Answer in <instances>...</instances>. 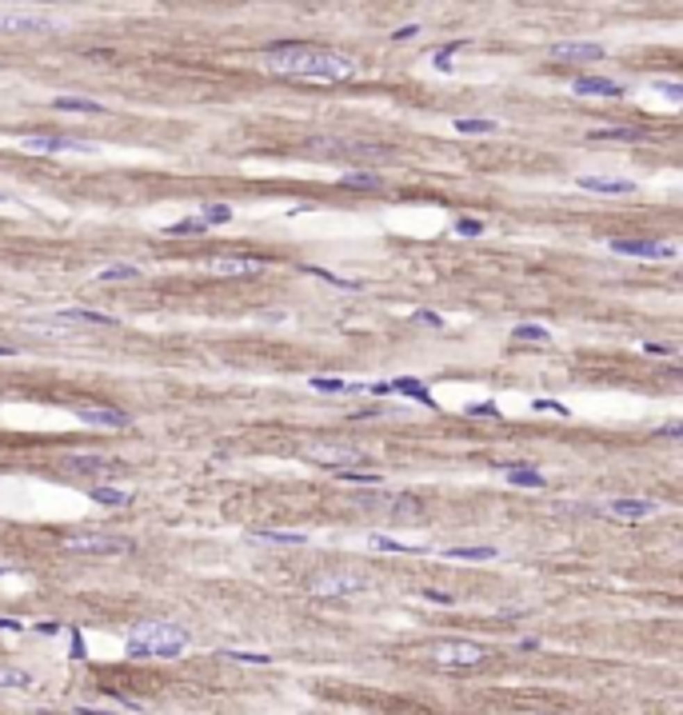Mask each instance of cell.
<instances>
[{"mask_svg":"<svg viewBox=\"0 0 683 715\" xmlns=\"http://www.w3.org/2000/svg\"><path fill=\"white\" fill-rule=\"evenodd\" d=\"M0 575H8V568H0Z\"/></svg>","mask_w":683,"mask_h":715,"instance_id":"f907efd6","label":"cell"},{"mask_svg":"<svg viewBox=\"0 0 683 715\" xmlns=\"http://www.w3.org/2000/svg\"><path fill=\"white\" fill-rule=\"evenodd\" d=\"M264 256H240V252H232V256H212L204 268L212 272V276H232V280H244V276H256V272H264Z\"/></svg>","mask_w":683,"mask_h":715,"instance_id":"9c48e42d","label":"cell"},{"mask_svg":"<svg viewBox=\"0 0 683 715\" xmlns=\"http://www.w3.org/2000/svg\"><path fill=\"white\" fill-rule=\"evenodd\" d=\"M572 92L575 96H600V100H620L623 84H616V80H607V76H575Z\"/></svg>","mask_w":683,"mask_h":715,"instance_id":"4fadbf2b","label":"cell"},{"mask_svg":"<svg viewBox=\"0 0 683 715\" xmlns=\"http://www.w3.org/2000/svg\"><path fill=\"white\" fill-rule=\"evenodd\" d=\"M200 232H208V224L200 220V216H192V220H176L164 228V236H200Z\"/></svg>","mask_w":683,"mask_h":715,"instance_id":"83f0119b","label":"cell"},{"mask_svg":"<svg viewBox=\"0 0 683 715\" xmlns=\"http://www.w3.org/2000/svg\"><path fill=\"white\" fill-rule=\"evenodd\" d=\"M607 248L632 260H675V244L668 240H607Z\"/></svg>","mask_w":683,"mask_h":715,"instance_id":"ba28073f","label":"cell"},{"mask_svg":"<svg viewBox=\"0 0 683 715\" xmlns=\"http://www.w3.org/2000/svg\"><path fill=\"white\" fill-rule=\"evenodd\" d=\"M456 132H463V136L495 132V120H488V116H456Z\"/></svg>","mask_w":683,"mask_h":715,"instance_id":"603a6c76","label":"cell"},{"mask_svg":"<svg viewBox=\"0 0 683 715\" xmlns=\"http://www.w3.org/2000/svg\"><path fill=\"white\" fill-rule=\"evenodd\" d=\"M424 659L444 671H472L492 659V648L476 643V639H436V643L424 648Z\"/></svg>","mask_w":683,"mask_h":715,"instance_id":"3957f363","label":"cell"},{"mask_svg":"<svg viewBox=\"0 0 683 715\" xmlns=\"http://www.w3.org/2000/svg\"><path fill=\"white\" fill-rule=\"evenodd\" d=\"M468 416H492V420H500V408L484 400V404H468Z\"/></svg>","mask_w":683,"mask_h":715,"instance_id":"ab89813d","label":"cell"},{"mask_svg":"<svg viewBox=\"0 0 683 715\" xmlns=\"http://www.w3.org/2000/svg\"><path fill=\"white\" fill-rule=\"evenodd\" d=\"M532 408H536V412H556V416H572V408H568V404H559V400H536Z\"/></svg>","mask_w":683,"mask_h":715,"instance_id":"8d00e7d4","label":"cell"},{"mask_svg":"<svg viewBox=\"0 0 683 715\" xmlns=\"http://www.w3.org/2000/svg\"><path fill=\"white\" fill-rule=\"evenodd\" d=\"M64 468H68V472H104L108 460H104V456H68Z\"/></svg>","mask_w":683,"mask_h":715,"instance_id":"484cf974","label":"cell"},{"mask_svg":"<svg viewBox=\"0 0 683 715\" xmlns=\"http://www.w3.org/2000/svg\"><path fill=\"white\" fill-rule=\"evenodd\" d=\"M604 511L611 516V520H648V516H655V511H659V504H655V500L627 495V500H611Z\"/></svg>","mask_w":683,"mask_h":715,"instance_id":"7c38bea8","label":"cell"},{"mask_svg":"<svg viewBox=\"0 0 683 715\" xmlns=\"http://www.w3.org/2000/svg\"><path fill=\"white\" fill-rule=\"evenodd\" d=\"M200 220H204L208 228H212V224H228V220H232V208H228V204H212V208H204V216H200Z\"/></svg>","mask_w":683,"mask_h":715,"instance_id":"836d02e7","label":"cell"},{"mask_svg":"<svg viewBox=\"0 0 683 715\" xmlns=\"http://www.w3.org/2000/svg\"><path fill=\"white\" fill-rule=\"evenodd\" d=\"M96 280H104V284H124V280H140V268L136 264H104V268L96 272Z\"/></svg>","mask_w":683,"mask_h":715,"instance_id":"d6986e66","label":"cell"},{"mask_svg":"<svg viewBox=\"0 0 683 715\" xmlns=\"http://www.w3.org/2000/svg\"><path fill=\"white\" fill-rule=\"evenodd\" d=\"M511 340H527V344H548V340H552V332H548L543 324H516Z\"/></svg>","mask_w":683,"mask_h":715,"instance_id":"d4e9b609","label":"cell"},{"mask_svg":"<svg viewBox=\"0 0 683 715\" xmlns=\"http://www.w3.org/2000/svg\"><path fill=\"white\" fill-rule=\"evenodd\" d=\"M604 56H607L604 44H595V40H556L552 44V60L591 64V60H604Z\"/></svg>","mask_w":683,"mask_h":715,"instance_id":"30bf717a","label":"cell"},{"mask_svg":"<svg viewBox=\"0 0 683 715\" xmlns=\"http://www.w3.org/2000/svg\"><path fill=\"white\" fill-rule=\"evenodd\" d=\"M72 659H76V664L88 659V643H84V632H80V627H72Z\"/></svg>","mask_w":683,"mask_h":715,"instance_id":"d590c367","label":"cell"},{"mask_svg":"<svg viewBox=\"0 0 683 715\" xmlns=\"http://www.w3.org/2000/svg\"><path fill=\"white\" fill-rule=\"evenodd\" d=\"M0 632H20V620H8V616H0Z\"/></svg>","mask_w":683,"mask_h":715,"instance_id":"7dc6e473","label":"cell"},{"mask_svg":"<svg viewBox=\"0 0 683 715\" xmlns=\"http://www.w3.org/2000/svg\"><path fill=\"white\" fill-rule=\"evenodd\" d=\"M52 108H60V112H84V116H100V112H104V104L84 100V96H56V100H52Z\"/></svg>","mask_w":683,"mask_h":715,"instance_id":"ffe728a7","label":"cell"},{"mask_svg":"<svg viewBox=\"0 0 683 715\" xmlns=\"http://www.w3.org/2000/svg\"><path fill=\"white\" fill-rule=\"evenodd\" d=\"M415 320H420V324H431V328H440V324H444L436 312H415Z\"/></svg>","mask_w":683,"mask_h":715,"instance_id":"f6af8a7d","label":"cell"},{"mask_svg":"<svg viewBox=\"0 0 683 715\" xmlns=\"http://www.w3.org/2000/svg\"><path fill=\"white\" fill-rule=\"evenodd\" d=\"M60 24L48 13H0V32L8 36H40V32H56Z\"/></svg>","mask_w":683,"mask_h":715,"instance_id":"52a82bcc","label":"cell"},{"mask_svg":"<svg viewBox=\"0 0 683 715\" xmlns=\"http://www.w3.org/2000/svg\"><path fill=\"white\" fill-rule=\"evenodd\" d=\"M0 687H32V675L24 668H0Z\"/></svg>","mask_w":683,"mask_h":715,"instance_id":"d6a6232c","label":"cell"},{"mask_svg":"<svg viewBox=\"0 0 683 715\" xmlns=\"http://www.w3.org/2000/svg\"><path fill=\"white\" fill-rule=\"evenodd\" d=\"M92 500L104 504V508H128V504H132V495H128L124 488H92Z\"/></svg>","mask_w":683,"mask_h":715,"instance_id":"7402d4cb","label":"cell"},{"mask_svg":"<svg viewBox=\"0 0 683 715\" xmlns=\"http://www.w3.org/2000/svg\"><path fill=\"white\" fill-rule=\"evenodd\" d=\"M415 32H420V24H404V28H396L392 36H396V40H408V36H415Z\"/></svg>","mask_w":683,"mask_h":715,"instance_id":"bcb514c9","label":"cell"},{"mask_svg":"<svg viewBox=\"0 0 683 715\" xmlns=\"http://www.w3.org/2000/svg\"><path fill=\"white\" fill-rule=\"evenodd\" d=\"M308 460H316L320 468H328V472H348V468H364L368 456L360 452V447H340V444H316L308 447Z\"/></svg>","mask_w":683,"mask_h":715,"instance_id":"8992f818","label":"cell"},{"mask_svg":"<svg viewBox=\"0 0 683 715\" xmlns=\"http://www.w3.org/2000/svg\"><path fill=\"white\" fill-rule=\"evenodd\" d=\"M340 184H344V188H356V192H384V180L376 172H368V168L364 172H348Z\"/></svg>","mask_w":683,"mask_h":715,"instance_id":"44dd1931","label":"cell"},{"mask_svg":"<svg viewBox=\"0 0 683 715\" xmlns=\"http://www.w3.org/2000/svg\"><path fill=\"white\" fill-rule=\"evenodd\" d=\"M308 276H316V280H324V284H336V288H344V292H360V288L364 284H356V280H344V276H336V272H328V268H312V264H308Z\"/></svg>","mask_w":683,"mask_h":715,"instance_id":"4316f807","label":"cell"},{"mask_svg":"<svg viewBox=\"0 0 683 715\" xmlns=\"http://www.w3.org/2000/svg\"><path fill=\"white\" fill-rule=\"evenodd\" d=\"M659 92L668 96L671 104H680V100H683V88L675 84V80H659Z\"/></svg>","mask_w":683,"mask_h":715,"instance_id":"74e56055","label":"cell"},{"mask_svg":"<svg viewBox=\"0 0 683 715\" xmlns=\"http://www.w3.org/2000/svg\"><path fill=\"white\" fill-rule=\"evenodd\" d=\"M591 136H595V140H639V136H643V132H639V128H595V132H591Z\"/></svg>","mask_w":683,"mask_h":715,"instance_id":"4dcf8cb0","label":"cell"},{"mask_svg":"<svg viewBox=\"0 0 683 715\" xmlns=\"http://www.w3.org/2000/svg\"><path fill=\"white\" fill-rule=\"evenodd\" d=\"M76 715H116V712H96V707H76Z\"/></svg>","mask_w":683,"mask_h":715,"instance_id":"c3c4849f","label":"cell"},{"mask_svg":"<svg viewBox=\"0 0 683 715\" xmlns=\"http://www.w3.org/2000/svg\"><path fill=\"white\" fill-rule=\"evenodd\" d=\"M584 192H600V196H632L636 180H611V176H579L575 180Z\"/></svg>","mask_w":683,"mask_h":715,"instance_id":"2e32d148","label":"cell"},{"mask_svg":"<svg viewBox=\"0 0 683 715\" xmlns=\"http://www.w3.org/2000/svg\"><path fill=\"white\" fill-rule=\"evenodd\" d=\"M372 548H380V552H400V556H424L428 548H420V543H400V540H388V536H372Z\"/></svg>","mask_w":683,"mask_h":715,"instance_id":"cb8c5ba5","label":"cell"},{"mask_svg":"<svg viewBox=\"0 0 683 715\" xmlns=\"http://www.w3.org/2000/svg\"><path fill=\"white\" fill-rule=\"evenodd\" d=\"M64 548L68 552H80V556H124V552H132V543L124 536L96 532V527H88V532H68L64 536Z\"/></svg>","mask_w":683,"mask_h":715,"instance_id":"5b68a950","label":"cell"},{"mask_svg":"<svg viewBox=\"0 0 683 715\" xmlns=\"http://www.w3.org/2000/svg\"><path fill=\"white\" fill-rule=\"evenodd\" d=\"M447 559H495V548H447Z\"/></svg>","mask_w":683,"mask_h":715,"instance_id":"1f68e13d","label":"cell"},{"mask_svg":"<svg viewBox=\"0 0 683 715\" xmlns=\"http://www.w3.org/2000/svg\"><path fill=\"white\" fill-rule=\"evenodd\" d=\"M392 392H396V396H412L415 404H424V408H440L436 396H431L420 380H412V376H404V380H388V396H392Z\"/></svg>","mask_w":683,"mask_h":715,"instance_id":"e0dca14e","label":"cell"},{"mask_svg":"<svg viewBox=\"0 0 683 715\" xmlns=\"http://www.w3.org/2000/svg\"><path fill=\"white\" fill-rule=\"evenodd\" d=\"M643 352H648V356H671V348H668V344H652V340L643 344Z\"/></svg>","mask_w":683,"mask_h":715,"instance_id":"ee69618b","label":"cell"},{"mask_svg":"<svg viewBox=\"0 0 683 715\" xmlns=\"http://www.w3.org/2000/svg\"><path fill=\"white\" fill-rule=\"evenodd\" d=\"M76 420L92 424V428H128L132 424V416L124 408H108V404H80Z\"/></svg>","mask_w":683,"mask_h":715,"instance_id":"8fae6325","label":"cell"},{"mask_svg":"<svg viewBox=\"0 0 683 715\" xmlns=\"http://www.w3.org/2000/svg\"><path fill=\"white\" fill-rule=\"evenodd\" d=\"M504 472H508V479L516 484V488H548V479H543L532 463H508Z\"/></svg>","mask_w":683,"mask_h":715,"instance_id":"ac0fdd59","label":"cell"},{"mask_svg":"<svg viewBox=\"0 0 683 715\" xmlns=\"http://www.w3.org/2000/svg\"><path fill=\"white\" fill-rule=\"evenodd\" d=\"M48 324H56V328H72V324H88V328H116V320H112V316H104V312H88V308L56 312V316H48Z\"/></svg>","mask_w":683,"mask_h":715,"instance_id":"5bb4252c","label":"cell"},{"mask_svg":"<svg viewBox=\"0 0 683 715\" xmlns=\"http://www.w3.org/2000/svg\"><path fill=\"white\" fill-rule=\"evenodd\" d=\"M256 536L268 540V543H284V548H304V543H308L304 532H256Z\"/></svg>","mask_w":683,"mask_h":715,"instance_id":"f1b7e54d","label":"cell"},{"mask_svg":"<svg viewBox=\"0 0 683 715\" xmlns=\"http://www.w3.org/2000/svg\"><path fill=\"white\" fill-rule=\"evenodd\" d=\"M655 436H664V440H680V436H683V424H680V420H671V424H664Z\"/></svg>","mask_w":683,"mask_h":715,"instance_id":"b9f144b4","label":"cell"},{"mask_svg":"<svg viewBox=\"0 0 683 715\" xmlns=\"http://www.w3.org/2000/svg\"><path fill=\"white\" fill-rule=\"evenodd\" d=\"M312 388L316 392H352V384H344V380H328V376H312Z\"/></svg>","mask_w":683,"mask_h":715,"instance_id":"e575fe53","label":"cell"},{"mask_svg":"<svg viewBox=\"0 0 683 715\" xmlns=\"http://www.w3.org/2000/svg\"><path fill=\"white\" fill-rule=\"evenodd\" d=\"M36 632H40V636H56V632H60V623H56V620H40V623H36Z\"/></svg>","mask_w":683,"mask_h":715,"instance_id":"7bdbcfd3","label":"cell"},{"mask_svg":"<svg viewBox=\"0 0 683 715\" xmlns=\"http://www.w3.org/2000/svg\"><path fill=\"white\" fill-rule=\"evenodd\" d=\"M220 659H232V664H256V668L272 664V655H264V652H232V648H224Z\"/></svg>","mask_w":683,"mask_h":715,"instance_id":"f546056e","label":"cell"},{"mask_svg":"<svg viewBox=\"0 0 683 715\" xmlns=\"http://www.w3.org/2000/svg\"><path fill=\"white\" fill-rule=\"evenodd\" d=\"M188 627L180 623H164V620H148L136 623L124 639V655L128 659H176V655L188 652Z\"/></svg>","mask_w":683,"mask_h":715,"instance_id":"7a4b0ae2","label":"cell"},{"mask_svg":"<svg viewBox=\"0 0 683 715\" xmlns=\"http://www.w3.org/2000/svg\"><path fill=\"white\" fill-rule=\"evenodd\" d=\"M264 64L280 76H300V80H324V84H348L360 76V64L320 44H272L264 52Z\"/></svg>","mask_w":683,"mask_h":715,"instance_id":"6da1fadb","label":"cell"},{"mask_svg":"<svg viewBox=\"0 0 683 715\" xmlns=\"http://www.w3.org/2000/svg\"><path fill=\"white\" fill-rule=\"evenodd\" d=\"M308 591L316 600H356V595L372 591V580L360 572H320V575H312Z\"/></svg>","mask_w":683,"mask_h":715,"instance_id":"277c9868","label":"cell"},{"mask_svg":"<svg viewBox=\"0 0 683 715\" xmlns=\"http://www.w3.org/2000/svg\"><path fill=\"white\" fill-rule=\"evenodd\" d=\"M479 232H484L479 220H456V236H479Z\"/></svg>","mask_w":683,"mask_h":715,"instance_id":"f35d334b","label":"cell"},{"mask_svg":"<svg viewBox=\"0 0 683 715\" xmlns=\"http://www.w3.org/2000/svg\"><path fill=\"white\" fill-rule=\"evenodd\" d=\"M20 148H24V152H36V156H44V152H68V148L84 152L88 144H84V140H72V136H24V140H20Z\"/></svg>","mask_w":683,"mask_h":715,"instance_id":"9a60e30c","label":"cell"},{"mask_svg":"<svg viewBox=\"0 0 683 715\" xmlns=\"http://www.w3.org/2000/svg\"><path fill=\"white\" fill-rule=\"evenodd\" d=\"M4 200H8V196H4V192H0V204H4Z\"/></svg>","mask_w":683,"mask_h":715,"instance_id":"681fc988","label":"cell"},{"mask_svg":"<svg viewBox=\"0 0 683 715\" xmlns=\"http://www.w3.org/2000/svg\"><path fill=\"white\" fill-rule=\"evenodd\" d=\"M420 595H424V600H431V604H440V607H452V604H456V600H452V595H447V591H436V588H428V591H420Z\"/></svg>","mask_w":683,"mask_h":715,"instance_id":"60d3db41","label":"cell"}]
</instances>
